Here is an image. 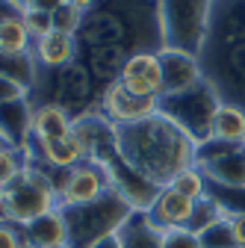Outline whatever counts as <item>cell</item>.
I'll use <instances>...</instances> for the list:
<instances>
[{
	"label": "cell",
	"instance_id": "cell-1",
	"mask_svg": "<svg viewBox=\"0 0 245 248\" xmlns=\"http://www.w3.org/2000/svg\"><path fill=\"white\" fill-rule=\"evenodd\" d=\"M118 154L157 186H168L174 174L195 166V142L160 112L118 127Z\"/></svg>",
	"mask_w": 245,
	"mask_h": 248
},
{
	"label": "cell",
	"instance_id": "cell-2",
	"mask_svg": "<svg viewBox=\"0 0 245 248\" xmlns=\"http://www.w3.org/2000/svg\"><path fill=\"white\" fill-rule=\"evenodd\" d=\"M216 0H157L160 47L201 56L210 42Z\"/></svg>",
	"mask_w": 245,
	"mask_h": 248
},
{
	"label": "cell",
	"instance_id": "cell-3",
	"mask_svg": "<svg viewBox=\"0 0 245 248\" xmlns=\"http://www.w3.org/2000/svg\"><path fill=\"white\" fill-rule=\"evenodd\" d=\"M68 222V248H92L95 242L118 233L136 213L115 189L83 207H62Z\"/></svg>",
	"mask_w": 245,
	"mask_h": 248
},
{
	"label": "cell",
	"instance_id": "cell-4",
	"mask_svg": "<svg viewBox=\"0 0 245 248\" xmlns=\"http://www.w3.org/2000/svg\"><path fill=\"white\" fill-rule=\"evenodd\" d=\"M222 98L219 92L213 89L210 80L198 83L195 89H186L180 95H166L160 98V115H166L171 124L186 133L195 145L207 142L210 139V130H213V118H216V109H219Z\"/></svg>",
	"mask_w": 245,
	"mask_h": 248
},
{
	"label": "cell",
	"instance_id": "cell-5",
	"mask_svg": "<svg viewBox=\"0 0 245 248\" xmlns=\"http://www.w3.org/2000/svg\"><path fill=\"white\" fill-rule=\"evenodd\" d=\"M204 77L219 92V98L245 107V39L242 42H207L201 53Z\"/></svg>",
	"mask_w": 245,
	"mask_h": 248
},
{
	"label": "cell",
	"instance_id": "cell-6",
	"mask_svg": "<svg viewBox=\"0 0 245 248\" xmlns=\"http://www.w3.org/2000/svg\"><path fill=\"white\" fill-rule=\"evenodd\" d=\"M45 74H47V92H50L47 101L68 109L74 118L98 107L101 92H95V80H92L83 59L71 62V65L59 68V71H45Z\"/></svg>",
	"mask_w": 245,
	"mask_h": 248
},
{
	"label": "cell",
	"instance_id": "cell-7",
	"mask_svg": "<svg viewBox=\"0 0 245 248\" xmlns=\"http://www.w3.org/2000/svg\"><path fill=\"white\" fill-rule=\"evenodd\" d=\"M80 45L83 47H98V45H121L130 53L136 50L133 42V27L127 21V15L118 6H112L109 0H101L95 9H89L83 18V30H80Z\"/></svg>",
	"mask_w": 245,
	"mask_h": 248
},
{
	"label": "cell",
	"instance_id": "cell-8",
	"mask_svg": "<svg viewBox=\"0 0 245 248\" xmlns=\"http://www.w3.org/2000/svg\"><path fill=\"white\" fill-rule=\"evenodd\" d=\"M98 109H101L104 118H109L115 124V127H124V124H136V121H145L151 115H157L160 112V98L133 95V92L124 89L121 80H115V83L101 89Z\"/></svg>",
	"mask_w": 245,
	"mask_h": 248
},
{
	"label": "cell",
	"instance_id": "cell-9",
	"mask_svg": "<svg viewBox=\"0 0 245 248\" xmlns=\"http://www.w3.org/2000/svg\"><path fill=\"white\" fill-rule=\"evenodd\" d=\"M112 189L109 174L101 163L83 160L80 166L68 169L62 174V183H59V207H83L98 201L101 195H107Z\"/></svg>",
	"mask_w": 245,
	"mask_h": 248
},
{
	"label": "cell",
	"instance_id": "cell-10",
	"mask_svg": "<svg viewBox=\"0 0 245 248\" xmlns=\"http://www.w3.org/2000/svg\"><path fill=\"white\" fill-rule=\"evenodd\" d=\"M109 174V183H112V189L124 198L136 213H148L151 207H154L157 195L163 186H157L154 180H148L145 174H139L121 154H115V157H109L107 163H101Z\"/></svg>",
	"mask_w": 245,
	"mask_h": 248
},
{
	"label": "cell",
	"instance_id": "cell-11",
	"mask_svg": "<svg viewBox=\"0 0 245 248\" xmlns=\"http://www.w3.org/2000/svg\"><path fill=\"white\" fill-rule=\"evenodd\" d=\"M121 83L127 92L142 98H163V62L157 50H136L121 68Z\"/></svg>",
	"mask_w": 245,
	"mask_h": 248
},
{
	"label": "cell",
	"instance_id": "cell-12",
	"mask_svg": "<svg viewBox=\"0 0 245 248\" xmlns=\"http://www.w3.org/2000/svg\"><path fill=\"white\" fill-rule=\"evenodd\" d=\"M160 62H163V98L166 95H180L186 89H195L198 83H204V65L201 56L183 53V50H168L160 47Z\"/></svg>",
	"mask_w": 245,
	"mask_h": 248
},
{
	"label": "cell",
	"instance_id": "cell-13",
	"mask_svg": "<svg viewBox=\"0 0 245 248\" xmlns=\"http://www.w3.org/2000/svg\"><path fill=\"white\" fill-rule=\"evenodd\" d=\"M0 133L9 148L27 151L33 142V101L18 98L0 104Z\"/></svg>",
	"mask_w": 245,
	"mask_h": 248
},
{
	"label": "cell",
	"instance_id": "cell-14",
	"mask_svg": "<svg viewBox=\"0 0 245 248\" xmlns=\"http://www.w3.org/2000/svg\"><path fill=\"white\" fill-rule=\"evenodd\" d=\"M33 56L39 62V68L42 71H59V68H65L71 65V62H77L83 56V45L77 36H65V33H53L33 42Z\"/></svg>",
	"mask_w": 245,
	"mask_h": 248
},
{
	"label": "cell",
	"instance_id": "cell-15",
	"mask_svg": "<svg viewBox=\"0 0 245 248\" xmlns=\"http://www.w3.org/2000/svg\"><path fill=\"white\" fill-rule=\"evenodd\" d=\"M27 248H68V222L62 207H56L39 219L21 225Z\"/></svg>",
	"mask_w": 245,
	"mask_h": 248
},
{
	"label": "cell",
	"instance_id": "cell-16",
	"mask_svg": "<svg viewBox=\"0 0 245 248\" xmlns=\"http://www.w3.org/2000/svg\"><path fill=\"white\" fill-rule=\"evenodd\" d=\"M192 213H195V201L186 198V195H180L174 192L171 186H163L154 207L148 210V219L151 225H154L157 231H166V228H186L189 219H192Z\"/></svg>",
	"mask_w": 245,
	"mask_h": 248
},
{
	"label": "cell",
	"instance_id": "cell-17",
	"mask_svg": "<svg viewBox=\"0 0 245 248\" xmlns=\"http://www.w3.org/2000/svg\"><path fill=\"white\" fill-rule=\"evenodd\" d=\"M130 50L121 47V45H98V47H83V62L95 80V86H109L121 77V68H124Z\"/></svg>",
	"mask_w": 245,
	"mask_h": 248
},
{
	"label": "cell",
	"instance_id": "cell-18",
	"mask_svg": "<svg viewBox=\"0 0 245 248\" xmlns=\"http://www.w3.org/2000/svg\"><path fill=\"white\" fill-rule=\"evenodd\" d=\"M30 151L36 154V157L50 166V169H59V171H68L74 166H80L86 160V151L77 139V133L71 130L68 136H59V139H47V142H30Z\"/></svg>",
	"mask_w": 245,
	"mask_h": 248
},
{
	"label": "cell",
	"instance_id": "cell-19",
	"mask_svg": "<svg viewBox=\"0 0 245 248\" xmlns=\"http://www.w3.org/2000/svg\"><path fill=\"white\" fill-rule=\"evenodd\" d=\"M245 39V0H216L213 3L210 42H242Z\"/></svg>",
	"mask_w": 245,
	"mask_h": 248
},
{
	"label": "cell",
	"instance_id": "cell-20",
	"mask_svg": "<svg viewBox=\"0 0 245 248\" xmlns=\"http://www.w3.org/2000/svg\"><path fill=\"white\" fill-rule=\"evenodd\" d=\"M71 130H74V115L68 109H62V107L53 104V101L33 104V139L36 142L68 136Z\"/></svg>",
	"mask_w": 245,
	"mask_h": 248
},
{
	"label": "cell",
	"instance_id": "cell-21",
	"mask_svg": "<svg viewBox=\"0 0 245 248\" xmlns=\"http://www.w3.org/2000/svg\"><path fill=\"white\" fill-rule=\"evenodd\" d=\"M198 169L204 171L207 183L225 186V189H245V154H242V148L225 154L219 160L201 163Z\"/></svg>",
	"mask_w": 245,
	"mask_h": 248
},
{
	"label": "cell",
	"instance_id": "cell-22",
	"mask_svg": "<svg viewBox=\"0 0 245 248\" xmlns=\"http://www.w3.org/2000/svg\"><path fill=\"white\" fill-rule=\"evenodd\" d=\"M210 139L230 142V145H239L242 148V142H245V107H236V104L222 101L219 109H216V118H213Z\"/></svg>",
	"mask_w": 245,
	"mask_h": 248
},
{
	"label": "cell",
	"instance_id": "cell-23",
	"mask_svg": "<svg viewBox=\"0 0 245 248\" xmlns=\"http://www.w3.org/2000/svg\"><path fill=\"white\" fill-rule=\"evenodd\" d=\"M0 77H6L18 86H24L27 92H33L39 86V77H42V68L30 53H0Z\"/></svg>",
	"mask_w": 245,
	"mask_h": 248
},
{
	"label": "cell",
	"instance_id": "cell-24",
	"mask_svg": "<svg viewBox=\"0 0 245 248\" xmlns=\"http://www.w3.org/2000/svg\"><path fill=\"white\" fill-rule=\"evenodd\" d=\"M33 39H30L24 15L21 12H6L0 15V53H30Z\"/></svg>",
	"mask_w": 245,
	"mask_h": 248
},
{
	"label": "cell",
	"instance_id": "cell-25",
	"mask_svg": "<svg viewBox=\"0 0 245 248\" xmlns=\"http://www.w3.org/2000/svg\"><path fill=\"white\" fill-rule=\"evenodd\" d=\"M118 236L124 248H160V231L151 225L148 213H133Z\"/></svg>",
	"mask_w": 245,
	"mask_h": 248
},
{
	"label": "cell",
	"instance_id": "cell-26",
	"mask_svg": "<svg viewBox=\"0 0 245 248\" xmlns=\"http://www.w3.org/2000/svg\"><path fill=\"white\" fill-rule=\"evenodd\" d=\"M168 186H171L174 192L192 198V201H201V198H207V192H210V183H207V177H204V171H201L198 166H189V169H183L180 174H174Z\"/></svg>",
	"mask_w": 245,
	"mask_h": 248
},
{
	"label": "cell",
	"instance_id": "cell-27",
	"mask_svg": "<svg viewBox=\"0 0 245 248\" xmlns=\"http://www.w3.org/2000/svg\"><path fill=\"white\" fill-rule=\"evenodd\" d=\"M27 151H18V148H3L0 151V192L9 189V186L21 177V171L27 166Z\"/></svg>",
	"mask_w": 245,
	"mask_h": 248
},
{
	"label": "cell",
	"instance_id": "cell-28",
	"mask_svg": "<svg viewBox=\"0 0 245 248\" xmlns=\"http://www.w3.org/2000/svg\"><path fill=\"white\" fill-rule=\"evenodd\" d=\"M222 216H225V213H222L219 201L207 192V198L195 201V213H192V219H189V225H186V228H189V231H195V233H204L210 225H216Z\"/></svg>",
	"mask_w": 245,
	"mask_h": 248
},
{
	"label": "cell",
	"instance_id": "cell-29",
	"mask_svg": "<svg viewBox=\"0 0 245 248\" xmlns=\"http://www.w3.org/2000/svg\"><path fill=\"white\" fill-rule=\"evenodd\" d=\"M83 18H86V12H80L77 6L65 3V6H59L53 12V30H56V33H65V36H77L80 39Z\"/></svg>",
	"mask_w": 245,
	"mask_h": 248
},
{
	"label": "cell",
	"instance_id": "cell-30",
	"mask_svg": "<svg viewBox=\"0 0 245 248\" xmlns=\"http://www.w3.org/2000/svg\"><path fill=\"white\" fill-rule=\"evenodd\" d=\"M160 248H204L201 233L189 228H166L160 231Z\"/></svg>",
	"mask_w": 245,
	"mask_h": 248
},
{
	"label": "cell",
	"instance_id": "cell-31",
	"mask_svg": "<svg viewBox=\"0 0 245 248\" xmlns=\"http://www.w3.org/2000/svg\"><path fill=\"white\" fill-rule=\"evenodd\" d=\"M21 15H24V27H27V33H30V39H33V42H39V39H45V36L53 33V15L50 12L24 9Z\"/></svg>",
	"mask_w": 245,
	"mask_h": 248
},
{
	"label": "cell",
	"instance_id": "cell-32",
	"mask_svg": "<svg viewBox=\"0 0 245 248\" xmlns=\"http://www.w3.org/2000/svg\"><path fill=\"white\" fill-rule=\"evenodd\" d=\"M201 245H204V248H236L233 233H230V225L225 222V216H222L216 225H210V228L201 233Z\"/></svg>",
	"mask_w": 245,
	"mask_h": 248
},
{
	"label": "cell",
	"instance_id": "cell-33",
	"mask_svg": "<svg viewBox=\"0 0 245 248\" xmlns=\"http://www.w3.org/2000/svg\"><path fill=\"white\" fill-rule=\"evenodd\" d=\"M0 248H27L24 233H21V225H15V222L0 225Z\"/></svg>",
	"mask_w": 245,
	"mask_h": 248
},
{
	"label": "cell",
	"instance_id": "cell-34",
	"mask_svg": "<svg viewBox=\"0 0 245 248\" xmlns=\"http://www.w3.org/2000/svg\"><path fill=\"white\" fill-rule=\"evenodd\" d=\"M225 222L230 225L236 248H245V213H225Z\"/></svg>",
	"mask_w": 245,
	"mask_h": 248
},
{
	"label": "cell",
	"instance_id": "cell-35",
	"mask_svg": "<svg viewBox=\"0 0 245 248\" xmlns=\"http://www.w3.org/2000/svg\"><path fill=\"white\" fill-rule=\"evenodd\" d=\"M18 98H30V92L6 77H0V104H6V101H18Z\"/></svg>",
	"mask_w": 245,
	"mask_h": 248
},
{
	"label": "cell",
	"instance_id": "cell-36",
	"mask_svg": "<svg viewBox=\"0 0 245 248\" xmlns=\"http://www.w3.org/2000/svg\"><path fill=\"white\" fill-rule=\"evenodd\" d=\"M68 0H33V3H30V9H42V12H56L59 6H65Z\"/></svg>",
	"mask_w": 245,
	"mask_h": 248
},
{
	"label": "cell",
	"instance_id": "cell-37",
	"mask_svg": "<svg viewBox=\"0 0 245 248\" xmlns=\"http://www.w3.org/2000/svg\"><path fill=\"white\" fill-rule=\"evenodd\" d=\"M92 248H124V245H121V236H118V233H112V236H107V239L95 242Z\"/></svg>",
	"mask_w": 245,
	"mask_h": 248
},
{
	"label": "cell",
	"instance_id": "cell-38",
	"mask_svg": "<svg viewBox=\"0 0 245 248\" xmlns=\"http://www.w3.org/2000/svg\"><path fill=\"white\" fill-rule=\"evenodd\" d=\"M68 3H71V6H77L80 12H89V9H95L101 0H68Z\"/></svg>",
	"mask_w": 245,
	"mask_h": 248
},
{
	"label": "cell",
	"instance_id": "cell-39",
	"mask_svg": "<svg viewBox=\"0 0 245 248\" xmlns=\"http://www.w3.org/2000/svg\"><path fill=\"white\" fill-rule=\"evenodd\" d=\"M9 222V210H6V195L0 192V225H6Z\"/></svg>",
	"mask_w": 245,
	"mask_h": 248
},
{
	"label": "cell",
	"instance_id": "cell-40",
	"mask_svg": "<svg viewBox=\"0 0 245 248\" xmlns=\"http://www.w3.org/2000/svg\"><path fill=\"white\" fill-rule=\"evenodd\" d=\"M6 3H9L12 9H18V12H24V9H30V3H33V0H6Z\"/></svg>",
	"mask_w": 245,
	"mask_h": 248
},
{
	"label": "cell",
	"instance_id": "cell-41",
	"mask_svg": "<svg viewBox=\"0 0 245 248\" xmlns=\"http://www.w3.org/2000/svg\"><path fill=\"white\" fill-rule=\"evenodd\" d=\"M6 12H18V9H12L6 0H0V15H6Z\"/></svg>",
	"mask_w": 245,
	"mask_h": 248
},
{
	"label": "cell",
	"instance_id": "cell-42",
	"mask_svg": "<svg viewBox=\"0 0 245 248\" xmlns=\"http://www.w3.org/2000/svg\"><path fill=\"white\" fill-rule=\"evenodd\" d=\"M3 148H9V145H6V139H3V133H0V151H3Z\"/></svg>",
	"mask_w": 245,
	"mask_h": 248
},
{
	"label": "cell",
	"instance_id": "cell-43",
	"mask_svg": "<svg viewBox=\"0 0 245 248\" xmlns=\"http://www.w3.org/2000/svg\"><path fill=\"white\" fill-rule=\"evenodd\" d=\"M242 154H245V142H242Z\"/></svg>",
	"mask_w": 245,
	"mask_h": 248
}]
</instances>
